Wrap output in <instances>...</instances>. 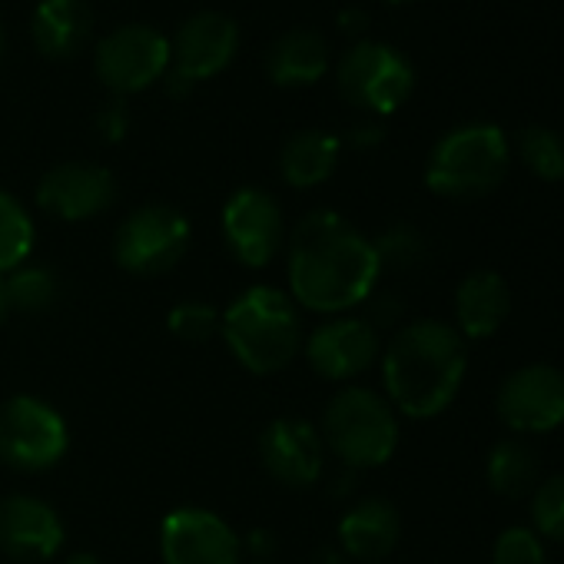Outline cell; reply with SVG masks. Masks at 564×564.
Listing matches in <instances>:
<instances>
[{
  "label": "cell",
  "instance_id": "6da1fadb",
  "mask_svg": "<svg viewBox=\"0 0 564 564\" xmlns=\"http://www.w3.org/2000/svg\"><path fill=\"white\" fill-rule=\"evenodd\" d=\"M286 275L296 306L336 316L369 303L382 265L372 239L346 216L313 209L286 239Z\"/></svg>",
  "mask_w": 564,
  "mask_h": 564
},
{
  "label": "cell",
  "instance_id": "7a4b0ae2",
  "mask_svg": "<svg viewBox=\"0 0 564 564\" xmlns=\"http://www.w3.org/2000/svg\"><path fill=\"white\" fill-rule=\"evenodd\" d=\"M468 352L455 326L419 319L402 326L382 352V382L389 405L409 419L445 412L465 379Z\"/></svg>",
  "mask_w": 564,
  "mask_h": 564
},
{
  "label": "cell",
  "instance_id": "3957f363",
  "mask_svg": "<svg viewBox=\"0 0 564 564\" xmlns=\"http://www.w3.org/2000/svg\"><path fill=\"white\" fill-rule=\"evenodd\" d=\"M219 333L232 359L252 376L286 369L303 349V316L290 293L249 286L219 316Z\"/></svg>",
  "mask_w": 564,
  "mask_h": 564
},
{
  "label": "cell",
  "instance_id": "277c9868",
  "mask_svg": "<svg viewBox=\"0 0 564 564\" xmlns=\"http://www.w3.org/2000/svg\"><path fill=\"white\" fill-rule=\"evenodd\" d=\"M511 166V143L495 123L448 130L429 153L425 183L445 199H478L501 186Z\"/></svg>",
  "mask_w": 564,
  "mask_h": 564
},
{
  "label": "cell",
  "instance_id": "5b68a950",
  "mask_svg": "<svg viewBox=\"0 0 564 564\" xmlns=\"http://www.w3.org/2000/svg\"><path fill=\"white\" fill-rule=\"evenodd\" d=\"M323 445L349 468H379L399 448V419L386 395L349 386L323 412Z\"/></svg>",
  "mask_w": 564,
  "mask_h": 564
},
{
  "label": "cell",
  "instance_id": "8992f818",
  "mask_svg": "<svg viewBox=\"0 0 564 564\" xmlns=\"http://www.w3.org/2000/svg\"><path fill=\"white\" fill-rule=\"evenodd\" d=\"M343 97L372 113V117H389L395 113L415 90V67L412 61L379 41H356L336 70Z\"/></svg>",
  "mask_w": 564,
  "mask_h": 564
},
{
  "label": "cell",
  "instance_id": "52a82bcc",
  "mask_svg": "<svg viewBox=\"0 0 564 564\" xmlns=\"http://www.w3.org/2000/svg\"><path fill=\"white\" fill-rule=\"evenodd\" d=\"M70 445L67 422L37 395L0 402V462L14 471H47Z\"/></svg>",
  "mask_w": 564,
  "mask_h": 564
},
{
  "label": "cell",
  "instance_id": "ba28073f",
  "mask_svg": "<svg viewBox=\"0 0 564 564\" xmlns=\"http://www.w3.org/2000/svg\"><path fill=\"white\" fill-rule=\"evenodd\" d=\"M189 249V219L166 206L150 203L133 209L113 236L117 262L133 275H160L170 272Z\"/></svg>",
  "mask_w": 564,
  "mask_h": 564
},
{
  "label": "cell",
  "instance_id": "9c48e42d",
  "mask_svg": "<svg viewBox=\"0 0 564 564\" xmlns=\"http://www.w3.org/2000/svg\"><path fill=\"white\" fill-rule=\"evenodd\" d=\"M94 70L110 94H140L166 77L170 41L147 24H127L97 44Z\"/></svg>",
  "mask_w": 564,
  "mask_h": 564
},
{
  "label": "cell",
  "instance_id": "30bf717a",
  "mask_svg": "<svg viewBox=\"0 0 564 564\" xmlns=\"http://www.w3.org/2000/svg\"><path fill=\"white\" fill-rule=\"evenodd\" d=\"M223 239L236 262L262 269L286 242V219L272 193L259 186L236 189L223 206Z\"/></svg>",
  "mask_w": 564,
  "mask_h": 564
},
{
  "label": "cell",
  "instance_id": "8fae6325",
  "mask_svg": "<svg viewBox=\"0 0 564 564\" xmlns=\"http://www.w3.org/2000/svg\"><path fill=\"white\" fill-rule=\"evenodd\" d=\"M498 419L521 435H541L564 425V372L544 362L514 369L495 399Z\"/></svg>",
  "mask_w": 564,
  "mask_h": 564
},
{
  "label": "cell",
  "instance_id": "7c38bea8",
  "mask_svg": "<svg viewBox=\"0 0 564 564\" xmlns=\"http://www.w3.org/2000/svg\"><path fill=\"white\" fill-rule=\"evenodd\" d=\"M166 564H239L242 541L219 514L206 508H173L160 524Z\"/></svg>",
  "mask_w": 564,
  "mask_h": 564
},
{
  "label": "cell",
  "instance_id": "4fadbf2b",
  "mask_svg": "<svg viewBox=\"0 0 564 564\" xmlns=\"http://www.w3.org/2000/svg\"><path fill=\"white\" fill-rule=\"evenodd\" d=\"M117 199V180L100 163H61L37 183V206L64 223L94 219Z\"/></svg>",
  "mask_w": 564,
  "mask_h": 564
},
{
  "label": "cell",
  "instance_id": "5bb4252c",
  "mask_svg": "<svg viewBox=\"0 0 564 564\" xmlns=\"http://www.w3.org/2000/svg\"><path fill=\"white\" fill-rule=\"evenodd\" d=\"M239 47V28L232 18L203 11L189 18L176 41L170 44V74L196 87L199 80H209L229 67Z\"/></svg>",
  "mask_w": 564,
  "mask_h": 564
},
{
  "label": "cell",
  "instance_id": "9a60e30c",
  "mask_svg": "<svg viewBox=\"0 0 564 564\" xmlns=\"http://www.w3.org/2000/svg\"><path fill=\"white\" fill-rule=\"evenodd\" d=\"M323 435L306 419H275L259 435V458L265 471L290 488H310L323 475Z\"/></svg>",
  "mask_w": 564,
  "mask_h": 564
},
{
  "label": "cell",
  "instance_id": "2e32d148",
  "mask_svg": "<svg viewBox=\"0 0 564 564\" xmlns=\"http://www.w3.org/2000/svg\"><path fill=\"white\" fill-rule=\"evenodd\" d=\"M382 346H379V329L366 319L356 316H339L313 329L306 343V359L310 366L333 382H346L362 376L366 369L376 366Z\"/></svg>",
  "mask_w": 564,
  "mask_h": 564
},
{
  "label": "cell",
  "instance_id": "e0dca14e",
  "mask_svg": "<svg viewBox=\"0 0 564 564\" xmlns=\"http://www.w3.org/2000/svg\"><path fill=\"white\" fill-rule=\"evenodd\" d=\"M64 544L61 514L34 495H8L0 501V551L14 561H47Z\"/></svg>",
  "mask_w": 564,
  "mask_h": 564
},
{
  "label": "cell",
  "instance_id": "ac0fdd59",
  "mask_svg": "<svg viewBox=\"0 0 564 564\" xmlns=\"http://www.w3.org/2000/svg\"><path fill=\"white\" fill-rule=\"evenodd\" d=\"M399 538H402V518L399 508L386 498H366L356 508H349L339 521L343 554L366 564L389 557Z\"/></svg>",
  "mask_w": 564,
  "mask_h": 564
},
{
  "label": "cell",
  "instance_id": "d6986e66",
  "mask_svg": "<svg viewBox=\"0 0 564 564\" xmlns=\"http://www.w3.org/2000/svg\"><path fill=\"white\" fill-rule=\"evenodd\" d=\"M511 313V290L508 282L491 272L478 269L458 282L455 293V323L462 339H488L495 336Z\"/></svg>",
  "mask_w": 564,
  "mask_h": 564
},
{
  "label": "cell",
  "instance_id": "ffe728a7",
  "mask_svg": "<svg viewBox=\"0 0 564 564\" xmlns=\"http://www.w3.org/2000/svg\"><path fill=\"white\" fill-rule=\"evenodd\" d=\"M94 31V14L87 0H41L31 34L44 57L51 61H70L84 51Z\"/></svg>",
  "mask_w": 564,
  "mask_h": 564
},
{
  "label": "cell",
  "instance_id": "44dd1931",
  "mask_svg": "<svg viewBox=\"0 0 564 564\" xmlns=\"http://www.w3.org/2000/svg\"><path fill=\"white\" fill-rule=\"evenodd\" d=\"M265 70H269L272 84H279V87H310L329 70L326 41L306 28L282 34L269 51Z\"/></svg>",
  "mask_w": 564,
  "mask_h": 564
},
{
  "label": "cell",
  "instance_id": "7402d4cb",
  "mask_svg": "<svg viewBox=\"0 0 564 564\" xmlns=\"http://www.w3.org/2000/svg\"><path fill=\"white\" fill-rule=\"evenodd\" d=\"M339 153H343L339 137L326 130H300L282 147V156H279L282 180L296 189H313L336 173Z\"/></svg>",
  "mask_w": 564,
  "mask_h": 564
},
{
  "label": "cell",
  "instance_id": "603a6c76",
  "mask_svg": "<svg viewBox=\"0 0 564 564\" xmlns=\"http://www.w3.org/2000/svg\"><path fill=\"white\" fill-rule=\"evenodd\" d=\"M488 485L501 498H521L534 488L538 481V455L531 445L518 438H505L488 452Z\"/></svg>",
  "mask_w": 564,
  "mask_h": 564
},
{
  "label": "cell",
  "instance_id": "cb8c5ba5",
  "mask_svg": "<svg viewBox=\"0 0 564 564\" xmlns=\"http://www.w3.org/2000/svg\"><path fill=\"white\" fill-rule=\"evenodd\" d=\"M34 219L24 209V203L11 193L0 189V272H11L24 265L34 252Z\"/></svg>",
  "mask_w": 564,
  "mask_h": 564
},
{
  "label": "cell",
  "instance_id": "d4e9b609",
  "mask_svg": "<svg viewBox=\"0 0 564 564\" xmlns=\"http://www.w3.org/2000/svg\"><path fill=\"white\" fill-rule=\"evenodd\" d=\"M4 279H8V296L14 313H44L47 306H54L61 290L51 265H34V262L11 269Z\"/></svg>",
  "mask_w": 564,
  "mask_h": 564
},
{
  "label": "cell",
  "instance_id": "484cf974",
  "mask_svg": "<svg viewBox=\"0 0 564 564\" xmlns=\"http://www.w3.org/2000/svg\"><path fill=\"white\" fill-rule=\"evenodd\" d=\"M518 153L538 180H544V183L564 180V137L557 130L524 127L518 137Z\"/></svg>",
  "mask_w": 564,
  "mask_h": 564
},
{
  "label": "cell",
  "instance_id": "4316f807",
  "mask_svg": "<svg viewBox=\"0 0 564 564\" xmlns=\"http://www.w3.org/2000/svg\"><path fill=\"white\" fill-rule=\"evenodd\" d=\"M382 269H412L425 259V239L415 226H392L379 239H372Z\"/></svg>",
  "mask_w": 564,
  "mask_h": 564
},
{
  "label": "cell",
  "instance_id": "83f0119b",
  "mask_svg": "<svg viewBox=\"0 0 564 564\" xmlns=\"http://www.w3.org/2000/svg\"><path fill=\"white\" fill-rule=\"evenodd\" d=\"M531 521H534L538 538L564 541V475H554L534 488Z\"/></svg>",
  "mask_w": 564,
  "mask_h": 564
},
{
  "label": "cell",
  "instance_id": "f1b7e54d",
  "mask_svg": "<svg viewBox=\"0 0 564 564\" xmlns=\"http://www.w3.org/2000/svg\"><path fill=\"white\" fill-rule=\"evenodd\" d=\"M166 326L183 343H206V339H213L219 333V313L209 303L189 300V303H180V306L170 310Z\"/></svg>",
  "mask_w": 564,
  "mask_h": 564
},
{
  "label": "cell",
  "instance_id": "f546056e",
  "mask_svg": "<svg viewBox=\"0 0 564 564\" xmlns=\"http://www.w3.org/2000/svg\"><path fill=\"white\" fill-rule=\"evenodd\" d=\"M491 564H547L544 541L524 524H511L498 534L491 547Z\"/></svg>",
  "mask_w": 564,
  "mask_h": 564
},
{
  "label": "cell",
  "instance_id": "4dcf8cb0",
  "mask_svg": "<svg viewBox=\"0 0 564 564\" xmlns=\"http://www.w3.org/2000/svg\"><path fill=\"white\" fill-rule=\"evenodd\" d=\"M97 133H100V140H107V143H120L123 137H127V130H130V110H127V104H123V97H110L104 107H100V113H97Z\"/></svg>",
  "mask_w": 564,
  "mask_h": 564
},
{
  "label": "cell",
  "instance_id": "1f68e13d",
  "mask_svg": "<svg viewBox=\"0 0 564 564\" xmlns=\"http://www.w3.org/2000/svg\"><path fill=\"white\" fill-rule=\"evenodd\" d=\"M372 296H376V293H372ZM399 316H402V306H399L392 296H376V303H372V319H366V323H372V326L379 329V326H392Z\"/></svg>",
  "mask_w": 564,
  "mask_h": 564
},
{
  "label": "cell",
  "instance_id": "d6a6232c",
  "mask_svg": "<svg viewBox=\"0 0 564 564\" xmlns=\"http://www.w3.org/2000/svg\"><path fill=\"white\" fill-rule=\"evenodd\" d=\"M339 28H343V34H349V37H362V31L369 28V14L359 11V8H349V11L339 14Z\"/></svg>",
  "mask_w": 564,
  "mask_h": 564
},
{
  "label": "cell",
  "instance_id": "836d02e7",
  "mask_svg": "<svg viewBox=\"0 0 564 564\" xmlns=\"http://www.w3.org/2000/svg\"><path fill=\"white\" fill-rule=\"evenodd\" d=\"M382 137H386V133H382V127H379V123H366V127H356L349 140H352V147L369 150V147H379V143H382Z\"/></svg>",
  "mask_w": 564,
  "mask_h": 564
},
{
  "label": "cell",
  "instance_id": "e575fe53",
  "mask_svg": "<svg viewBox=\"0 0 564 564\" xmlns=\"http://www.w3.org/2000/svg\"><path fill=\"white\" fill-rule=\"evenodd\" d=\"M246 541H249V547H252L256 561H269V554L275 551V538H272L269 531H262V528H256Z\"/></svg>",
  "mask_w": 564,
  "mask_h": 564
},
{
  "label": "cell",
  "instance_id": "d590c367",
  "mask_svg": "<svg viewBox=\"0 0 564 564\" xmlns=\"http://www.w3.org/2000/svg\"><path fill=\"white\" fill-rule=\"evenodd\" d=\"M11 313L14 310H11V296H8V279H4V272H0V326L8 323Z\"/></svg>",
  "mask_w": 564,
  "mask_h": 564
},
{
  "label": "cell",
  "instance_id": "8d00e7d4",
  "mask_svg": "<svg viewBox=\"0 0 564 564\" xmlns=\"http://www.w3.org/2000/svg\"><path fill=\"white\" fill-rule=\"evenodd\" d=\"M67 564H104V561H100L97 554H87V551H80V554H74Z\"/></svg>",
  "mask_w": 564,
  "mask_h": 564
},
{
  "label": "cell",
  "instance_id": "74e56055",
  "mask_svg": "<svg viewBox=\"0 0 564 564\" xmlns=\"http://www.w3.org/2000/svg\"><path fill=\"white\" fill-rule=\"evenodd\" d=\"M316 564H343V554L339 551H323Z\"/></svg>",
  "mask_w": 564,
  "mask_h": 564
},
{
  "label": "cell",
  "instance_id": "f35d334b",
  "mask_svg": "<svg viewBox=\"0 0 564 564\" xmlns=\"http://www.w3.org/2000/svg\"><path fill=\"white\" fill-rule=\"evenodd\" d=\"M0 54H4V28H0Z\"/></svg>",
  "mask_w": 564,
  "mask_h": 564
},
{
  "label": "cell",
  "instance_id": "ab89813d",
  "mask_svg": "<svg viewBox=\"0 0 564 564\" xmlns=\"http://www.w3.org/2000/svg\"><path fill=\"white\" fill-rule=\"evenodd\" d=\"M389 4H412V0H389Z\"/></svg>",
  "mask_w": 564,
  "mask_h": 564
},
{
  "label": "cell",
  "instance_id": "60d3db41",
  "mask_svg": "<svg viewBox=\"0 0 564 564\" xmlns=\"http://www.w3.org/2000/svg\"><path fill=\"white\" fill-rule=\"evenodd\" d=\"M252 564H272V561H252Z\"/></svg>",
  "mask_w": 564,
  "mask_h": 564
}]
</instances>
